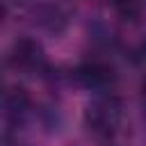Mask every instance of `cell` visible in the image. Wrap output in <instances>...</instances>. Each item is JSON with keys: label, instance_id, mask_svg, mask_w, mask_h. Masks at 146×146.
<instances>
[{"label": "cell", "instance_id": "obj_2", "mask_svg": "<svg viewBox=\"0 0 146 146\" xmlns=\"http://www.w3.org/2000/svg\"><path fill=\"white\" fill-rule=\"evenodd\" d=\"M78 80L87 87H107L112 80H114V71L112 66H107L105 62H84L80 68H78Z\"/></svg>", "mask_w": 146, "mask_h": 146}, {"label": "cell", "instance_id": "obj_1", "mask_svg": "<svg viewBox=\"0 0 146 146\" xmlns=\"http://www.w3.org/2000/svg\"><path fill=\"white\" fill-rule=\"evenodd\" d=\"M121 121V107L114 98L98 100L87 112V123L96 135H112Z\"/></svg>", "mask_w": 146, "mask_h": 146}, {"label": "cell", "instance_id": "obj_6", "mask_svg": "<svg viewBox=\"0 0 146 146\" xmlns=\"http://www.w3.org/2000/svg\"><path fill=\"white\" fill-rule=\"evenodd\" d=\"M144 94H146V84H144Z\"/></svg>", "mask_w": 146, "mask_h": 146}, {"label": "cell", "instance_id": "obj_3", "mask_svg": "<svg viewBox=\"0 0 146 146\" xmlns=\"http://www.w3.org/2000/svg\"><path fill=\"white\" fill-rule=\"evenodd\" d=\"M39 59H41V48L32 39H18L11 48V55H9V62L14 66H21V68L34 66Z\"/></svg>", "mask_w": 146, "mask_h": 146}, {"label": "cell", "instance_id": "obj_5", "mask_svg": "<svg viewBox=\"0 0 146 146\" xmlns=\"http://www.w3.org/2000/svg\"><path fill=\"white\" fill-rule=\"evenodd\" d=\"M7 105H9L11 112L25 110V107H27V94H25V89H14V91L7 96Z\"/></svg>", "mask_w": 146, "mask_h": 146}, {"label": "cell", "instance_id": "obj_4", "mask_svg": "<svg viewBox=\"0 0 146 146\" xmlns=\"http://www.w3.org/2000/svg\"><path fill=\"white\" fill-rule=\"evenodd\" d=\"M112 2V7L116 9V14L119 16H123V18H135V16H139V11H141V0H110Z\"/></svg>", "mask_w": 146, "mask_h": 146}]
</instances>
